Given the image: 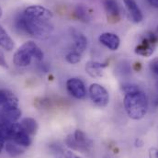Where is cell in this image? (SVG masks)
<instances>
[{"instance_id":"obj_13","label":"cell","mask_w":158,"mask_h":158,"mask_svg":"<svg viewBox=\"0 0 158 158\" xmlns=\"http://www.w3.org/2000/svg\"><path fill=\"white\" fill-rule=\"evenodd\" d=\"M104 7L109 20L118 21L119 19V7L117 0H105Z\"/></svg>"},{"instance_id":"obj_32","label":"cell","mask_w":158,"mask_h":158,"mask_svg":"<svg viewBox=\"0 0 158 158\" xmlns=\"http://www.w3.org/2000/svg\"><path fill=\"white\" fill-rule=\"evenodd\" d=\"M2 14H3V11H2V8H1V6H0V18L2 17Z\"/></svg>"},{"instance_id":"obj_31","label":"cell","mask_w":158,"mask_h":158,"mask_svg":"<svg viewBox=\"0 0 158 158\" xmlns=\"http://www.w3.org/2000/svg\"><path fill=\"white\" fill-rule=\"evenodd\" d=\"M2 103H3V93L2 90H0V106H2Z\"/></svg>"},{"instance_id":"obj_1","label":"cell","mask_w":158,"mask_h":158,"mask_svg":"<svg viewBox=\"0 0 158 158\" xmlns=\"http://www.w3.org/2000/svg\"><path fill=\"white\" fill-rule=\"evenodd\" d=\"M17 27L26 33L40 40H45L50 37L52 31V26L49 21L40 20L20 15L16 21Z\"/></svg>"},{"instance_id":"obj_29","label":"cell","mask_w":158,"mask_h":158,"mask_svg":"<svg viewBox=\"0 0 158 158\" xmlns=\"http://www.w3.org/2000/svg\"><path fill=\"white\" fill-rule=\"evenodd\" d=\"M147 2H148L149 5L152 6L153 7L158 8V0H147Z\"/></svg>"},{"instance_id":"obj_15","label":"cell","mask_w":158,"mask_h":158,"mask_svg":"<svg viewBox=\"0 0 158 158\" xmlns=\"http://www.w3.org/2000/svg\"><path fill=\"white\" fill-rule=\"evenodd\" d=\"M72 36L75 41V49L80 53H83L86 47H87V39L86 37L78 31L73 30L72 31Z\"/></svg>"},{"instance_id":"obj_5","label":"cell","mask_w":158,"mask_h":158,"mask_svg":"<svg viewBox=\"0 0 158 158\" xmlns=\"http://www.w3.org/2000/svg\"><path fill=\"white\" fill-rule=\"evenodd\" d=\"M89 96L93 103L100 108L106 107L110 102V95L107 89L99 84H92L89 86Z\"/></svg>"},{"instance_id":"obj_26","label":"cell","mask_w":158,"mask_h":158,"mask_svg":"<svg viewBox=\"0 0 158 158\" xmlns=\"http://www.w3.org/2000/svg\"><path fill=\"white\" fill-rule=\"evenodd\" d=\"M153 104L156 107L158 106V81L156 84V92H155V95L153 97Z\"/></svg>"},{"instance_id":"obj_18","label":"cell","mask_w":158,"mask_h":158,"mask_svg":"<svg viewBox=\"0 0 158 158\" xmlns=\"http://www.w3.org/2000/svg\"><path fill=\"white\" fill-rule=\"evenodd\" d=\"M20 127L30 135H34L36 134L38 131V123L37 121L32 118H23L20 123Z\"/></svg>"},{"instance_id":"obj_12","label":"cell","mask_w":158,"mask_h":158,"mask_svg":"<svg viewBox=\"0 0 158 158\" xmlns=\"http://www.w3.org/2000/svg\"><path fill=\"white\" fill-rule=\"evenodd\" d=\"M21 116V110L18 107L13 108H2L0 113V119L15 123Z\"/></svg>"},{"instance_id":"obj_34","label":"cell","mask_w":158,"mask_h":158,"mask_svg":"<svg viewBox=\"0 0 158 158\" xmlns=\"http://www.w3.org/2000/svg\"><path fill=\"white\" fill-rule=\"evenodd\" d=\"M105 158H110V157H105Z\"/></svg>"},{"instance_id":"obj_2","label":"cell","mask_w":158,"mask_h":158,"mask_svg":"<svg viewBox=\"0 0 158 158\" xmlns=\"http://www.w3.org/2000/svg\"><path fill=\"white\" fill-rule=\"evenodd\" d=\"M123 103L126 113L132 119H141L147 113L148 98L145 93L141 90L125 94Z\"/></svg>"},{"instance_id":"obj_24","label":"cell","mask_w":158,"mask_h":158,"mask_svg":"<svg viewBox=\"0 0 158 158\" xmlns=\"http://www.w3.org/2000/svg\"><path fill=\"white\" fill-rule=\"evenodd\" d=\"M61 158H82L79 156L76 155L75 153H73L72 151H64L62 155Z\"/></svg>"},{"instance_id":"obj_17","label":"cell","mask_w":158,"mask_h":158,"mask_svg":"<svg viewBox=\"0 0 158 158\" xmlns=\"http://www.w3.org/2000/svg\"><path fill=\"white\" fill-rule=\"evenodd\" d=\"M3 103L2 108H13L19 106V99L17 96L9 90H2Z\"/></svg>"},{"instance_id":"obj_27","label":"cell","mask_w":158,"mask_h":158,"mask_svg":"<svg viewBox=\"0 0 158 158\" xmlns=\"http://www.w3.org/2000/svg\"><path fill=\"white\" fill-rule=\"evenodd\" d=\"M149 157L150 158H158V149L155 147H151L149 149Z\"/></svg>"},{"instance_id":"obj_14","label":"cell","mask_w":158,"mask_h":158,"mask_svg":"<svg viewBox=\"0 0 158 158\" xmlns=\"http://www.w3.org/2000/svg\"><path fill=\"white\" fill-rule=\"evenodd\" d=\"M106 66V64L90 61L85 64V71L92 77H100L102 76V71Z\"/></svg>"},{"instance_id":"obj_22","label":"cell","mask_w":158,"mask_h":158,"mask_svg":"<svg viewBox=\"0 0 158 158\" xmlns=\"http://www.w3.org/2000/svg\"><path fill=\"white\" fill-rule=\"evenodd\" d=\"M140 90L139 87L136 85H133V84H124L122 85V91L125 93V94H128V93H132V92H136Z\"/></svg>"},{"instance_id":"obj_21","label":"cell","mask_w":158,"mask_h":158,"mask_svg":"<svg viewBox=\"0 0 158 158\" xmlns=\"http://www.w3.org/2000/svg\"><path fill=\"white\" fill-rule=\"evenodd\" d=\"M81 54L78 52L77 51H72V52H69L66 55H65V60L69 63V64H78L79 62L81 61Z\"/></svg>"},{"instance_id":"obj_23","label":"cell","mask_w":158,"mask_h":158,"mask_svg":"<svg viewBox=\"0 0 158 158\" xmlns=\"http://www.w3.org/2000/svg\"><path fill=\"white\" fill-rule=\"evenodd\" d=\"M150 70L155 76L158 77V57L150 62Z\"/></svg>"},{"instance_id":"obj_16","label":"cell","mask_w":158,"mask_h":158,"mask_svg":"<svg viewBox=\"0 0 158 158\" xmlns=\"http://www.w3.org/2000/svg\"><path fill=\"white\" fill-rule=\"evenodd\" d=\"M0 47L7 52L12 51L15 47L14 40L11 39V37L8 35V33L1 25H0Z\"/></svg>"},{"instance_id":"obj_30","label":"cell","mask_w":158,"mask_h":158,"mask_svg":"<svg viewBox=\"0 0 158 158\" xmlns=\"http://www.w3.org/2000/svg\"><path fill=\"white\" fill-rule=\"evenodd\" d=\"M135 144H136V146H137V147H138V146L140 147V145H138V144H141V146H143V143L141 140H139V139H138V140H136Z\"/></svg>"},{"instance_id":"obj_20","label":"cell","mask_w":158,"mask_h":158,"mask_svg":"<svg viewBox=\"0 0 158 158\" xmlns=\"http://www.w3.org/2000/svg\"><path fill=\"white\" fill-rule=\"evenodd\" d=\"M76 17L83 22H87L90 20V12L85 5H77L75 9Z\"/></svg>"},{"instance_id":"obj_33","label":"cell","mask_w":158,"mask_h":158,"mask_svg":"<svg viewBox=\"0 0 158 158\" xmlns=\"http://www.w3.org/2000/svg\"><path fill=\"white\" fill-rule=\"evenodd\" d=\"M157 31H158V26H157Z\"/></svg>"},{"instance_id":"obj_4","label":"cell","mask_w":158,"mask_h":158,"mask_svg":"<svg viewBox=\"0 0 158 158\" xmlns=\"http://www.w3.org/2000/svg\"><path fill=\"white\" fill-rule=\"evenodd\" d=\"M65 143L69 148L80 152H86L93 145L92 140L89 139L87 135L81 130H77L74 135H68Z\"/></svg>"},{"instance_id":"obj_7","label":"cell","mask_w":158,"mask_h":158,"mask_svg":"<svg viewBox=\"0 0 158 158\" xmlns=\"http://www.w3.org/2000/svg\"><path fill=\"white\" fill-rule=\"evenodd\" d=\"M66 88L70 95L77 99H83L86 96V89L81 79L77 77L68 79L66 82Z\"/></svg>"},{"instance_id":"obj_19","label":"cell","mask_w":158,"mask_h":158,"mask_svg":"<svg viewBox=\"0 0 158 158\" xmlns=\"http://www.w3.org/2000/svg\"><path fill=\"white\" fill-rule=\"evenodd\" d=\"M6 147V153L12 156V157H16L19 156L20 155H22L25 151V148L17 144L16 143H14L13 141H7L5 144Z\"/></svg>"},{"instance_id":"obj_25","label":"cell","mask_w":158,"mask_h":158,"mask_svg":"<svg viewBox=\"0 0 158 158\" xmlns=\"http://www.w3.org/2000/svg\"><path fill=\"white\" fill-rule=\"evenodd\" d=\"M0 66L3 67V68H7L8 65H7V63L6 61V58H5V55H4V52L0 50Z\"/></svg>"},{"instance_id":"obj_6","label":"cell","mask_w":158,"mask_h":158,"mask_svg":"<svg viewBox=\"0 0 158 158\" xmlns=\"http://www.w3.org/2000/svg\"><path fill=\"white\" fill-rule=\"evenodd\" d=\"M23 14L31 19H35L40 20H45L49 21L50 19H52V13L49 9L41 6H28Z\"/></svg>"},{"instance_id":"obj_9","label":"cell","mask_w":158,"mask_h":158,"mask_svg":"<svg viewBox=\"0 0 158 158\" xmlns=\"http://www.w3.org/2000/svg\"><path fill=\"white\" fill-rule=\"evenodd\" d=\"M30 136L31 135L29 133H27L20 127L19 123H18L17 127H16V130L14 131V134H13L11 140H9V141H13L17 144L26 148V147H29L31 144V139Z\"/></svg>"},{"instance_id":"obj_8","label":"cell","mask_w":158,"mask_h":158,"mask_svg":"<svg viewBox=\"0 0 158 158\" xmlns=\"http://www.w3.org/2000/svg\"><path fill=\"white\" fill-rule=\"evenodd\" d=\"M156 40L157 39L155 36V34H150L135 48V53L144 57L151 56L155 51Z\"/></svg>"},{"instance_id":"obj_11","label":"cell","mask_w":158,"mask_h":158,"mask_svg":"<svg viewBox=\"0 0 158 158\" xmlns=\"http://www.w3.org/2000/svg\"><path fill=\"white\" fill-rule=\"evenodd\" d=\"M124 4L127 7V10L130 13V16L132 19L133 22L135 23H140L143 17V13L140 9V7L138 6V4L136 3L135 0H123Z\"/></svg>"},{"instance_id":"obj_3","label":"cell","mask_w":158,"mask_h":158,"mask_svg":"<svg viewBox=\"0 0 158 158\" xmlns=\"http://www.w3.org/2000/svg\"><path fill=\"white\" fill-rule=\"evenodd\" d=\"M33 57L38 61H42L43 52L35 42L30 40L22 44L17 50L13 57V62L17 66L26 67L31 64Z\"/></svg>"},{"instance_id":"obj_28","label":"cell","mask_w":158,"mask_h":158,"mask_svg":"<svg viewBox=\"0 0 158 158\" xmlns=\"http://www.w3.org/2000/svg\"><path fill=\"white\" fill-rule=\"evenodd\" d=\"M5 142H6V140H5L4 136H3V135L1 134V132H0V154H1V152L3 151L4 147H5Z\"/></svg>"},{"instance_id":"obj_10","label":"cell","mask_w":158,"mask_h":158,"mask_svg":"<svg viewBox=\"0 0 158 158\" xmlns=\"http://www.w3.org/2000/svg\"><path fill=\"white\" fill-rule=\"evenodd\" d=\"M98 40L101 44L106 46L110 51L118 50V48L119 47V43H120V40L118 37V35H116L115 33H111V32L102 33L99 36Z\"/></svg>"}]
</instances>
